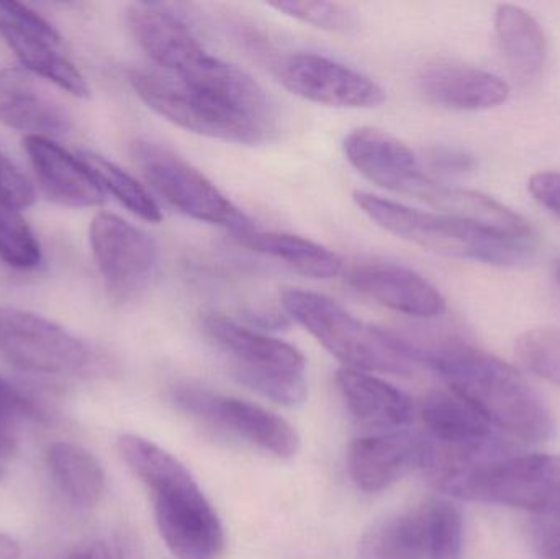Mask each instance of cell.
Segmentation results:
<instances>
[{
  "mask_svg": "<svg viewBox=\"0 0 560 559\" xmlns=\"http://www.w3.org/2000/svg\"><path fill=\"white\" fill-rule=\"evenodd\" d=\"M48 468L59 491L79 508H94L105 489L101 463L82 446L58 442L48 450Z\"/></svg>",
  "mask_w": 560,
  "mask_h": 559,
  "instance_id": "4316f807",
  "label": "cell"
},
{
  "mask_svg": "<svg viewBox=\"0 0 560 559\" xmlns=\"http://www.w3.org/2000/svg\"><path fill=\"white\" fill-rule=\"evenodd\" d=\"M130 82L151 110L192 133L238 144L265 143L275 133V114L161 69H133Z\"/></svg>",
  "mask_w": 560,
  "mask_h": 559,
  "instance_id": "277c9868",
  "label": "cell"
},
{
  "mask_svg": "<svg viewBox=\"0 0 560 559\" xmlns=\"http://www.w3.org/2000/svg\"><path fill=\"white\" fill-rule=\"evenodd\" d=\"M348 281L359 294L408 317L431 321L446 312L443 294L407 266L364 263L349 272Z\"/></svg>",
  "mask_w": 560,
  "mask_h": 559,
  "instance_id": "9a60e30c",
  "label": "cell"
},
{
  "mask_svg": "<svg viewBox=\"0 0 560 559\" xmlns=\"http://www.w3.org/2000/svg\"><path fill=\"white\" fill-rule=\"evenodd\" d=\"M424 163L433 173L446 174V176H460L472 173L477 167L476 158L457 148L436 147L431 148L424 154Z\"/></svg>",
  "mask_w": 560,
  "mask_h": 559,
  "instance_id": "8d00e7d4",
  "label": "cell"
},
{
  "mask_svg": "<svg viewBox=\"0 0 560 559\" xmlns=\"http://www.w3.org/2000/svg\"><path fill=\"white\" fill-rule=\"evenodd\" d=\"M0 121L26 137L51 138L71 128L66 108L23 68L0 72Z\"/></svg>",
  "mask_w": 560,
  "mask_h": 559,
  "instance_id": "e0dca14e",
  "label": "cell"
},
{
  "mask_svg": "<svg viewBox=\"0 0 560 559\" xmlns=\"http://www.w3.org/2000/svg\"><path fill=\"white\" fill-rule=\"evenodd\" d=\"M516 358L536 376L560 386V328H533L516 341Z\"/></svg>",
  "mask_w": 560,
  "mask_h": 559,
  "instance_id": "f546056e",
  "label": "cell"
},
{
  "mask_svg": "<svg viewBox=\"0 0 560 559\" xmlns=\"http://www.w3.org/2000/svg\"><path fill=\"white\" fill-rule=\"evenodd\" d=\"M92 255L108 288L128 295L147 282L158 261L148 233L114 213H97L89 229Z\"/></svg>",
  "mask_w": 560,
  "mask_h": 559,
  "instance_id": "4fadbf2b",
  "label": "cell"
},
{
  "mask_svg": "<svg viewBox=\"0 0 560 559\" xmlns=\"http://www.w3.org/2000/svg\"><path fill=\"white\" fill-rule=\"evenodd\" d=\"M12 419H15V417L10 416L7 410L0 407V458L12 445V440L9 436V423ZM0 476H2V466H0Z\"/></svg>",
  "mask_w": 560,
  "mask_h": 559,
  "instance_id": "ab89813d",
  "label": "cell"
},
{
  "mask_svg": "<svg viewBox=\"0 0 560 559\" xmlns=\"http://www.w3.org/2000/svg\"><path fill=\"white\" fill-rule=\"evenodd\" d=\"M282 307L348 370L410 374L415 363L397 335L372 327L316 292L287 289Z\"/></svg>",
  "mask_w": 560,
  "mask_h": 559,
  "instance_id": "8992f818",
  "label": "cell"
},
{
  "mask_svg": "<svg viewBox=\"0 0 560 559\" xmlns=\"http://www.w3.org/2000/svg\"><path fill=\"white\" fill-rule=\"evenodd\" d=\"M171 396L174 404L189 416L226 430L276 458L290 459L299 453L296 430L285 419L258 404L194 386L174 387Z\"/></svg>",
  "mask_w": 560,
  "mask_h": 559,
  "instance_id": "9c48e42d",
  "label": "cell"
},
{
  "mask_svg": "<svg viewBox=\"0 0 560 559\" xmlns=\"http://www.w3.org/2000/svg\"><path fill=\"white\" fill-rule=\"evenodd\" d=\"M0 259L10 268L33 269L42 263V246L16 210L0 207Z\"/></svg>",
  "mask_w": 560,
  "mask_h": 559,
  "instance_id": "f1b7e54d",
  "label": "cell"
},
{
  "mask_svg": "<svg viewBox=\"0 0 560 559\" xmlns=\"http://www.w3.org/2000/svg\"><path fill=\"white\" fill-rule=\"evenodd\" d=\"M407 348L415 364L436 371L493 429L523 442L551 439V412L532 384L505 361L457 340L407 341Z\"/></svg>",
  "mask_w": 560,
  "mask_h": 559,
  "instance_id": "7a4b0ae2",
  "label": "cell"
},
{
  "mask_svg": "<svg viewBox=\"0 0 560 559\" xmlns=\"http://www.w3.org/2000/svg\"><path fill=\"white\" fill-rule=\"evenodd\" d=\"M423 439L420 468L444 494L536 515L560 508V456L506 452L499 442L479 450L447 449Z\"/></svg>",
  "mask_w": 560,
  "mask_h": 559,
  "instance_id": "6da1fadb",
  "label": "cell"
},
{
  "mask_svg": "<svg viewBox=\"0 0 560 559\" xmlns=\"http://www.w3.org/2000/svg\"><path fill=\"white\" fill-rule=\"evenodd\" d=\"M427 439L457 450H479L497 443L493 427L453 391H434L421 407Z\"/></svg>",
  "mask_w": 560,
  "mask_h": 559,
  "instance_id": "44dd1931",
  "label": "cell"
},
{
  "mask_svg": "<svg viewBox=\"0 0 560 559\" xmlns=\"http://www.w3.org/2000/svg\"><path fill=\"white\" fill-rule=\"evenodd\" d=\"M269 7L300 22L310 23L323 30H331V32H348L355 25L354 13L339 3L282 0V2H269Z\"/></svg>",
  "mask_w": 560,
  "mask_h": 559,
  "instance_id": "1f68e13d",
  "label": "cell"
},
{
  "mask_svg": "<svg viewBox=\"0 0 560 559\" xmlns=\"http://www.w3.org/2000/svg\"><path fill=\"white\" fill-rule=\"evenodd\" d=\"M69 559H144L143 548L137 535L130 531H117L107 540L94 541L84 550L75 551Z\"/></svg>",
  "mask_w": 560,
  "mask_h": 559,
  "instance_id": "836d02e7",
  "label": "cell"
},
{
  "mask_svg": "<svg viewBox=\"0 0 560 559\" xmlns=\"http://www.w3.org/2000/svg\"><path fill=\"white\" fill-rule=\"evenodd\" d=\"M127 25L148 58L177 78L199 81L220 61L176 13L161 3H135L127 10Z\"/></svg>",
  "mask_w": 560,
  "mask_h": 559,
  "instance_id": "8fae6325",
  "label": "cell"
},
{
  "mask_svg": "<svg viewBox=\"0 0 560 559\" xmlns=\"http://www.w3.org/2000/svg\"><path fill=\"white\" fill-rule=\"evenodd\" d=\"M20 547L9 535L0 532V559H19Z\"/></svg>",
  "mask_w": 560,
  "mask_h": 559,
  "instance_id": "60d3db41",
  "label": "cell"
},
{
  "mask_svg": "<svg viewBox=\"0 0 560 559\" xmlns=\"http://www.w3.org/2000/svg\"><path fill=\"white\" fill-rule=\"evenodd\" d=\"M35 200L32 183L12 161L0 154V207L20 212L32 207Z\"/></svg>",
  "mask_w": 560,
  "mask_h": 559,
  "instance_id": "d6a6232c",
  "label": "cell"
},
{
  "mask_svg": "<svg viewBox=\"0 0 560 559\" xmlns=\"http://www.w3.org/2000/svg\"><path fill=\"white\" fill-rule=\"evenodd\" d=\"M352 199L385 232L440 255L510 266L525 261L533 252V240L495 235L446 213L411 209L364 190H355Z\"/></svg>",
  "mask_w": 560,
  "mask_h": 559,
  "instance_id": "5b68a950",
  "label": "cell"
},
{
  "mask_svg": "<svg viewBox=\"0 0 560 559\" xmlns=\"http://www.w3.org/2000/svg\"><path fill=\"white\" fill-rule=\"evenodd\" d=\"M359 559H431L427 504L382 519L359 541Z\"/></svg>",
  "mask_w": 560,
  "mask_h": 559,
  "instance_id": "603a6c76",
  "label": "cell"
},
{
  "mask_svg": "<svg viewBox=\"0 0 560 559\" xmlns=\"http://www.w3.org/2000/svg\"><path fill=\"white\" fill-rule=\"evenodd\" d=\"M130 151L154 193L184 216L223 226L232 233L253 229L248 217L206 174L170 148L150 140H137Z\"/></svg>",
  "mask_w": 560,
  "mask_h": 559,
  "instance_id": "ba28073f",
  "label": "cell"
},
{
  "mask_svg": "<svg viewBox=\"0 0 560 559\" xmlns=\"http://www.w3.org/2000/svg\"><path fill=\"white\" fill-rule=\"evenodd\" d=\"M23 148L43 193L52 202L72 209L98 207L105 193L79 158L62 150L49 138L25 137Z\"/></svg>",
  "mask_w": 560,
  "mask_h": 559,
  "instance_id": "ac0fdd59",
  "label": "cell"
},
{
  "mask_svg": "<svg viewBox=\"0 0 560 559\" xmlns=\"http://www.w3.org/2000/svg\"><path fill=\"white\" fill-rule=\"evenodd\" d=\"M418 199L430 203L446 216L456 217L495 235L515 240H533V229L518 213L510 210L492 197L459 187L444 186L428 180Z\"/></svg>",
  "mask_w": 560,
  "mask_h": 559,
  "instance_id": "7402d4cb",
  "label": "cell"
},
{
  "mask_svg": "<svg viewBox=\"0 0 560 559\" xmlns=\"http://www.w3.org/2000/svg\"><path fill=\"white\" fill-rule=\"evenodd\" d=\"M202 330L240 384L282 406L305 403L306 361L295 347L220 314L206 315Z\"/></svg>",
  "mask_w": 560,
  "mask_h": 559,
  "instance_id": "52a82bcc",
  "label": "cell"
},
{
  "mask_svg": "<svg viewBox=\"0 0 560 559\" xmlns=\"http://www.w3.org/2000/svg\"><path fill=\"white\" fill-rule=\"evenodd\" d=\"M79 160L88 167L89 173L94 176L102 190L112 194L125 209L130 210L138 219L150 223H160L163 220V212H161L156 200L148 193L147 187L138 183L127 171L92 151H82L79 154Z\"/></svg>",
  "mask_w": 560,
  "mask_h": 559,
  "instance_id": "83f0119b",
  "label": "cell"
},
{
  "mask_svg": "<svg viewBox=\"0 0 560 559\" xmlns=\"http://www.w3.org/2000/svg\"><path fill=\"white\" fill-rule=\"evenodd\" d=\"M233 235L253 252L272 256L293 271L308 278L331 279L341 275L342 259L331 249L303 236L282 232H262L256 229H248Z\"/></svg>",
  "mask_w": 560,
  "mask_h": 559,
  "instance_id": "484cf974",
  "label": "cell"
},
{
  "mask_svg": "<svg viewBox=\"0 0 560 559\" xmlns=\"http://www.w3.org/2000/svg\"><path fill=\"white\" fill-rule=\"evenodd\" d=\"M0 351L23 370L46 374L81 373L91 363V351L55 322L0 307Z\"/></svg>",
  "mask_w": 560,
  "mask_h": 559,
  "instance_id": "30bf717a",
  "label": "cell"
},
{
  "mask_svg": "<svg viewBox=\"0 0 560 559\" xmlns=\"http://www.w3.org/2000/svg\"><path fill=\"white\" fill-rule=\"evenodd\" d=\"M431 559H463L464 522L459 509L447 501L427 502Z\"/></svg>",
  "mask_w": 560,
  "mask_h": 559,
  "instance_id": "4dcf8cb0",
  "label": "cell"
},
{
  "mask_svg": "<svg viewBox=\"0 0 560 559\" xmlns=\"http://www.w3.org/2000/svg\"><path fill=\"white\" fill-rule=\"evenodd\" d=\"M529 194L552 216L560 220V173L545 171L535 174L528 183Z\"/></svg>",
  "mask_w": 560,
  "mask_h": 559,
  "instance_id": "74e56055",
  "label": "cell"
},
{
  "mask_svg": "<svg viewBox=\"0 0 560 559\" xmlns=\"http://www.w3.org/2000/svg\"><path fill=\"white\" fill-rule=\"evenodd\" d=\"M423 445V436L404 430L355 439L348 453L352 481L369 494L385 491L410 469L420 468Z\"/></svg>",
  "mask_w": 560,
  "mask_h": 559,
  "instance_id": "2e32d148",
  "label": "cell"
},
{
  "mask_svg": "<svg viewBox=\"0 0 560 559\" xmlns=\"http://www.w3.org/2000/svg\"><path fill=\"white\" fill-rule=\"evenodd\" d=\"M346 160L371 183L417 197L430 176L417 154L397 138L375 128L352 130L342 143Z\"/></svg>",
  "mask_w": 560,
  "mask_h": 559,
  "instance_id": "5bb4252c",
  "label": "cell"
},
{
  "mask_svg": "<svg viewBox=\"0 0 560 559\" xmlns=\"http://www.w3.org/2000/svg\"><path fill=\"white\" fill-rule=\"evenodd\" d=\"M279 79L292 94L339 108H374L387 101L374 79L342 62L313 53L290 55L278 66Z\"/></svg>",
  "mask_w": 560,
  "mask_h": 559,
  "instance_id": "7c38bea8",
  "label": "cell"
},
{
  "mask_svg": "<svg viewBox=\"0 0 560 559\" xmlns=\"http://www.w3.org/2000/svg\"><path fill=\"white\" fill-rule=\"evenodd\" d=\"M420 91L440 107L487 110L509 98V85L499 75L459 62H436L420 75Z\"/></svg>",
  "mask_w": 560,
  "mask_h": 559,
  "instance_id": "ffe728a7",
  "label": "cell"
},
{
  "mask_svg": "<svg viewBox=\"0 0 560 559\" xmlns=\"http://www.w3.org/2000/svg\"><path fill=\"white\" fill-rule=\"evenodd\" d=\"M0 16L9 20L13 25L33 33V35L42 36V38L55 43V45L59 46L62 43V38L61 35H59L58 30H56L48 20L38 15L35 10L23 5V3L0 2Z\"/></svg>",
  "mask_w": 560,
  "mask_h": 559,
  "instance_id": "e575fe53",
  "label": "cell"
},
{
  "mask_svg": "<svg viewBox=\"0 0 560 559\" xmlns=\"http://www.w3.org/2000/svg\"><path fill=\"white\" fill-rule=\"evenodd\" d=\"M532 534L539 559H560V508L536 515Z\"/></svg>",
  "mask_w": 560,
  "mask_h": 559,
  "instance_id": "d590c367",
  "label": "cell"
},
{
  "mask_svg": "<svg viewBox=\"0 0 560 559\" xmlns=\"http://www.w3.org/2000/svg\"><path fill=\"white\" fill-rule=\"evenodd\" d=\"M495 35L506 65L518 78L533 79L548 58V38L541 23L522 7L503 3L495 12Z\"/></svg>",
  "mask_w": 560,
  "mask_h": 559,
  "instance_id": "d4e9b609",
  "label": "cell"
},
{
  "mask_svg": "<svg viewBox=\"0 0 560 559\" xmlns=\"http://www.w3.org/2000/svg\"><path fill=\"white\" fill-rule=\"evenodd\" d=\"M118 452L151 499L164 544L179 559H217L225 532L189 469L171 453L137 435L118 439Z\"/></svg>",
  "mask_w": 560,
  "mask_h": 559,
  "instance_id": "3957f363",
  "label": "cell"
},
{
  "mask_svg": "<svg viewBox=\"0 0 560 559\" xmlns=\"http://www.w3.org/2000/svg\"><path fill=\"white\" fill-rule=\"evenodd\" d=\"M336 386L352 419L375 433L398 432L413 422L410 397L372 373L342 368L336 374Z\"/></svg>",
  "mask_w": 560,
  "mask_h": 559,
  "instance_id": "d6986e66",
  "label": "cell"
},
{
  "mask_svg": "<svg viewBox=\"0 0 560 559\" xmlns=\"http://www.w3.org/2000/svg\"><path fill=\"white\" fill-rule=\"evenodd\" d=\"M0 36L15 53L23 69L48 79L74 97L91 98V88L84 75L56 49L58 45L13 25L2 16H0Z\"/></svg>",
  "mask_w": 560,
  "mask_h": 559,
  "instance_id": "cb8c5ba5",
  "label": "cell"
},
{
  "mask_svg": "<svg viewBox=\"0 0 560 559\" xmlns=\"http://www.w3.org/2000/svg\"><path fill=\"white\" fill-rule=\"evenodd\" d=\"M0 407L12 417H26L39 422L45 419V412L35 400L30 399L22 391L3 380H0Z\"/></svg>",
  "mask_w": 560,
  "mask_h": 559,
  "instance_id": "f35d334b",
  "label": "cell"
}]
</instances>
